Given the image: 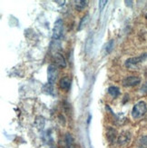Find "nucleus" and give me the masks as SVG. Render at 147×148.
<instances>
[{"label":"nucleus","instance_id":"f257e3e1","mask_svg":"<svg viewBox=\"0 0 147 148\" xmlns=\"http://www.w3.org/2000/svg\"><path fill=\"white\" fill-rule=\"evenodd\" d=\"M147 112V106L144 101H140L135 105L132 110V116L133 119L141 118Z\"/></svg>","mask_w":147,"mask_h":148},{"label":"nucleus","instance_id":"f03ea898","mask_svg":"<svg viewBox=\"0 0 147 148\" xmlns=\"http://www.w3.org/2000/svg\"><path fill=\"white\" fill-rule=\"evenodd\" d=\"M146 58H147V54L141 55V56H139L137 57H133V58H129V59L126 60L125 66L128 68L136 67L137 65H139V64H141L142 62H144Z\"/></svg>","mask_w":147,"mask_h":148},{"label":"nucleus","instance_id":"7ed1b4c3","mask_svg":"<svg viewBox=\"0 0 147 148\" xmlns=\"http://www.w3.org/2000/svg\"><path fill=\"white\" fill-rule=\"evenodd\" d=\"M63 30H64L63 20L62 19H57L55 23V27L53 28V34H52L53 39H55V40L59 39L63 35Z\"/></svg>","mask_w":147,"mask_h":148},{"label":"nucleus","instance_id":"20e7f679","mask_svg":"<svg viewBox=\"0 0 147 148\" xmlns=\"http://www.w3.org/2000/svg\"><path fill=\"white\" fill-rule=\"evenodd\" d=\"M57 76H58L57 67L54 65H50L47 68V78H48V83L50 85H54L56 82Z\"/></svg>","mask_w":147,"mask_h":148},{"label":"nucleus","instance_id":"39448f33","mask_svg":"<svg viewBox=\"0 0 147 148\" xmlns=\"http://www.w3.org/2000/svg\"><path fill=\"white\" fill-rule=\"evenodd\" d=\"M140 82H141V79H140L138 76L130 75V76H126L123 80V86L125 87L135 86H137L138 84H140Z\"/></svg>","mask_w":147,"mask_h":148},{"label":"nucleus","instance_id":"423d86ee","mask_svg":"<svg viewBox=\"0 0 147 148\" xmlns=\"http://www.w3.org/2000/svg\"><path fill=\"white\" fill-rule=\"evenodd\" d=\"M53 56H54V61H55V65H56L57 66H59V67H61V68H65V67L66 66V59H65V57L63 56L62 54L55 52V53L53 55Z\"/></svg>","mask_w":147,"mask_h":148},{"label":"nucleus","instance_id":"0eeeda50","mask_svg":"<svg viewBox=\"0 0 147 148\" xmlns=\"http://www.w3.org/2000/svg\"><path fill=\"white\" fill-rule=\"evenodd\" d=\"M131 140V134L129 132H124L120 134L117 138V143L119 145H125Z\"/></svg>","mask_w":147,"mask_h":148},{"label":"nucleus","instance_id":"6e6552de","mask_svg":"<svg viewBox=\"0 0 147 148\" xmlns=\"http://www.w3.org/2000/svg\"><path fill=\"white\" fill-rule=\"evenodd\" d=\"M44 125H46V121H44V118L43 116H41V115H38V116L36 117L35 125H36V127L37 128L38 130L44 129Z\"/></svg>","mask_w":147,"mask_h":148},{"label":"nucleus","instance_id":"1a4fd4ad","mask_svg":"<svg viewBox=\"0 0 147 148\" xmlns=\"http://www.w3.org/2000/svg\"><path fill=\"white\" fill-rule=\"evenodd\" d=\"M106 136H107V139L109 141L110 143H113L114 141H116V131L113 129L112 127H109L107 130V133H106Z\"/></svg>","mask_w":147,"mask_h":148},{"label":"nucleus","instance_id":"9d476101","mask_svg":"<svg viewBox=\"0 0 147 148\" xmlns=\"http://www.w3.org/2000/svg\"><path fill=\"white\" fill-rule=\"evenodd\" d=\"M65 141H66V148H75V142H74V138H73V136L70 134H66Z\"/></svg>","mask_w":147,"mask_h":148},{"label":"nucleus","instance_id":"9b49d317","mask_svg":"<svg viewBox=\"0 0 147 148\" xmlns=\"http://www.w3.org/2000/svg\"><path fill=\"white\" fill-rule=\"evenodd\" d=\"M70 86H71V81H70L69 77H64V78L61 79L60 81V87L62 89L65 90H68L70 88Z\"/></svg>","mask_w":147,"mask_h":148},{"label":"nucleus","instance_id":"f8f14e48","mask_svg":"<svg viewBox=\"0 0 147 148\" xmlns=\"http://www.w3.org/2000/svg\"><path fill=\"white\" fill-rule=\"evenodd\" d=\"M108 93H109V95H111L113 98H116L120 95V90L116 86H110L108 88Z\"/></svg>","mask_w":147,"mask_h":148},{"label":"nucleus","instance_id":"ddd939ff","mask_svg":"<svg viewBox=\"0 0 147 148\" xmlns=\"http://www.w3.org/2000/svg\"><path fill=\"white\" fill-rule=\"evenodd\" d=\"M75 8L79 10V11H82L83 9H84L85 8L86 5V1H82V0H79V1H75Z\"/></svg>","mask_w":147,"mask_h":148},{"label":"nucleus","instance_id":"4468645a","mask_svg":"<svg viewBox=\"0 0 147 148\" xmlns=\"http://www.w3.org/2000/svg\"><path fill=\"white\" fill-rule=\"evenodd\" d=\"M139 148H146L147 147V136H142L138 141Z\"/></svg>","mask_w":147,"mask_h":148},{"label":"nucleus","instance_id":"2eb2a0df","mask_svg":"<svg viewBox=\"0 0 147 148\" xmlns=\"http://www.w3.org/2000/svg\"><path fill=\"white\" fill-rule=\"evenodd\" d=\"M113 40H111V41H109L108 42L105 46V47H104V50H105V54H109L111 51H112V49H113Z\"/></svg>","mask_w":147,"mask_h":148},{"label":"nucleus","instance_id":"dca6fc26","mask_svg":"<svg viewBox=\"0 0 147 148\" xmlns=\"http://www.w3.org/2000/svg\"><path fill=\"white\" fill-rule=\"evenodd\" d=\"M107 3L106 0H103V1H99V6H100V11L103 10L104 6L105 5V4Z\"/></svg>","mask_w":147,"mask_h":148},{"label":"nucleus","instance_id":"f3484780","mask_svg":"<svg viewBox=\"0 0 147 148\" xmlns=\"http://www.w3.org/2000/svg\"><path fill=\"white\" fill-rule=\"evenodd\" d=\"M141 91H142V93L147 94V82L144 84V85H143V86L141 87Z\"/></svg>","mask_w":147,"mask_h":148},{"label":"nucleus","instance_id":"a211bd4d","mask_svg":"<svg viewBox=\"0 0 147 148\" xmlns=\"http://www.w3.org/2000/svg\"><path fill=\"white\" fill-rule=\"evenodd\" d=\"M146 18H147V14H146Z\"/></svg>","mask_w":147,"mask_h":148}]
</instances>
